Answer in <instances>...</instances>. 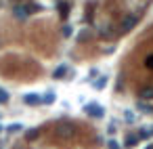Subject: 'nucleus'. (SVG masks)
Wrapping results in <instances>:
<instances>
[{
    "label": "nucleus",
    "instance_id": "1",
    "mask_svg": "<svg viewBox=\"0 0 153 149\" xmlns=\"http://www.w3.org/2000/svg\"><path fill=\"white\" fill-rule=\"evenodd\" d=\"M86 111H90V115H94V118H99V115L103 113V109H101V107H97V105H88V107H86Z\"/></svg>",
    "mask_w": 153,
    "mask_h": 149
},
{
    "label": "nucleus",
    "instance_id": "2",
    "mask_svg": "<svg viewBox=\"0 0 153 149\" xmlns=\"http://www.w3.org/2000/svg\"><path fill=\"white\" fill-rule=\"evenodd\" d=\"M25 103L36 105V103H40V97H38V95H27V97H25Z\"/></svg>",
    "mask_w": 153,
    "mask_h": 149
},
{
    "label": "nucleus",
    "instance_id": "3",
    "mask_svg": "<svg viewBox=\"0 0 153 149\" xmlns=\"http://www.w3.org/2000/svg\"><path fill=\"white\" fill-rule=\"evenodd\" d=\"M7 130H9V132H15V130H23V128H21L19 124H13V126H9Z\"/></svg>",
    "mask_w": 153,
    "mask_h": 149
},
{
    "label": "nucleus",
    "instance_id": "4",
    "mask_svg": "<svg viewBox=\"0 0 153 149\" xmlns=\"http://www.w3.org/2000/svg\"><path fill=\"white\" fill-rule=\"evenodd\" d=\"M107 145H109V149H120V145H117V143H115V141H109V143H107Z\"/></svg>",
    "mask_w": 153,
    "mask_h": 149
},
{
    "label": "nucleus",
    "instance_id": "5",
    "mask_svg": "<svg viewBox=\"0 0 153 149\" xmlns=\"http://www.w3.org/2000/svg\"><path fill=\"white\" fill-rule=\"evenodd\" d=\"M149 149H153V145H149Z\"/></svg>",
    "mask_w": 153,
    "mask_h": 149
},
{
    "label": "nucleus",
    "instance_id": "6",
    "mask_svg": "<svg viewBox=\"0 0 153 149\" xmlns=\"http://www.w3.org/2000/svg\"><path fill=\"white\" fill-rule=\"evenodd\" d=\"M0 130H2V126H0Z\"/></svg>",
    "mask_w": 153,
    "mask_h": 149
}]
</instances>
